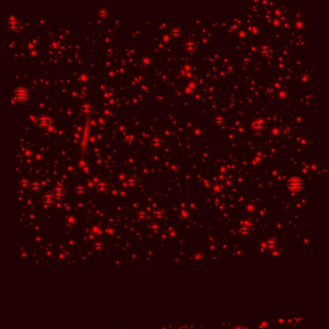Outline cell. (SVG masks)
<instances>
[{"label":"cell","mask_w":329,"mask_h":329,"mask_svg":"<svg viewBox=\"0 0 329 329\" xmlns=\"http://www.w3.org/2000/svg\"><path fill=\"white\" fill-rule=\"evenodd\" d=\"M54 199H55V197L53 196V194L47 193V194H46L45 196H43V203H45L46 205L49 206V205H52V204H53Z\"/></svg>","instance_id":"cell-6"},{"label":"cell","mask_w":329,"mask_h":329,"mask_svg":"<svg viewBox=\"0 0 329 329\" xmlns=\"http://www.w3.org/2000/svg\"><path fill=\"white\" fill-rule=\"evenodd\" d=\"M15 97L18 101H24L27 100V98H28V91H27V89L23 88V87H19V88L15 90Z\"/></svg>","instance_id":"cell-1"},{"label":"cell","mask_w":329,"mask_h":329,"mask_svg":"<svg viewBox=\"0 0 329 329\" xmlns=\"http://www.w3.org/2000/svg\"><path fill=\"white\" fill-rule=\"evenodd\" d=\"M92 111V105L89 102H85L81 105V112L83 114H89Z\"/></svg>","instance_id":"cell-9"},{"label":"cell","mask_w":329,"mask_h":329,"mask_svg":"<svg viewBox=\"0 0 329 329\" xmlns=\"http://www.w3.org/2000/svg\"><path fill=\"white\" fill-rule=\"evenodd\" d=\"M65 195V188L62 185H57L56 187H54L53 189V196L56 197V198H61Z\"/></svg>","instance_id":"cell-4"},{"label":"cell","mask_w":329,"mask_h":329,"mask_svg":"<svg viewBox=\"0 0 329 329\" xmlns=\"http://www.w3.org/2000/svg\"><path fill=\"white\" fill-rule=\"evenodd\" d=\"M288 185H289L290 189L295 191V190H298V189L301 188V186H302V183H301V180H300V179H298V178H293V179H290V180H289Z\"/></svg>","instance_id":"cell-2"},{"label":"cell","mask_w":329,"mask_h":329,"mask_svg":"<svg viewBox=\"0 0 329 329\" xmlns=\"http://www.w3.org/2000/svg\"><path fill=\"white\" fill-rule=\"evenodd\" d=\"M74 191L77 195H83L85 193V191H86V188H85V186L83 184H78V185L75 186Z\"/></svg>","instance_id":"cell-11"},{"label":"cell","mask_w":329,"mask_h":329,"mask_svg":"<svg viewBox=\"0 0 329 329\" xmlns=\"http://www.w3.org/2000/svg\"><path fill=\"white\" fill-rule=\"evenodd\" d=\"M19 183L21 188H27V187H29V185H30V180H29V179H27V178H21L19 180Z\"/></svg>","instance_id":"cell-10"},{"label":"cell","mask_w":329,"mask_h":329,"mask_svg":"<svg viewBox=\"0 0 329 329\" xmlns=\"http://www.w3.org/2000/svg\"><path fill=\"white\" fill-rule=\"evenodd\" d=\"M49 123H50V120H49V118L46 116V115H42V116H40L39 119H38V125H39L41 128L48 127Z\"/></svg>","instance_id":"cell-3"},{"label":"cell","mask_w":329,"mask_h":329,"mask_svg":"<svg viewBox=\"0 0 329 329\" xmlns=\"http://www.w3.org/2000/svg\"><path fill=\"white\" fill-rule=\"evenodd\" d=\"M107 189H108V184L106 182H105V180H100V182L97 183V190L98 192H101V193L106 192Z\"/></svg>","instance_id":"cell-5"},{"label":"cell","mask_w":329,"mask_h":329,"mask_svg":"<svg viewBox=\"0 0 329 329\" xmlns=\"http://www.w3.org/2000/svg\"><path fill=\"white\" fill-rule=\"evenodd\" d=\"M30 188L32 191H34V192H37V191H39L41 189V183L39 180H33L32 183H30Z\"/></svg>","instance_id":"cell-8"},{"label":"cell","mask_w":329,"mask_h":329,"mask_svg":"<svg viewBox=\"0 0 329 329\" xmlns=\"http://www.w3.org/2000/svg\"><path fill=\"white\" fill-rule=\"evenodd\" d=\"M19 21L15 19H11L9 21H8V28L11 30V31H15L19 28Z\"/></svg>","instance_id":"cell-7"}]
</instances>
